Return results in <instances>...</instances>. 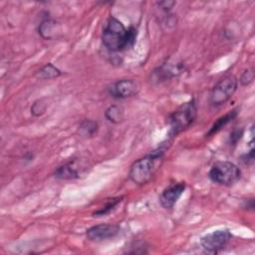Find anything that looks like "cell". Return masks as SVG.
Here are the masks:
<instances>
[{"instance_id":"1","label":"cell","mask_w":255,"mask_h":255,"mask_svg":"<svg viewBox=\"0 0 255 255\" xmlns=\"http://www.w3.org/2000/svg\"><path fill=\"white\" fill-rule=\"evenodd\" d=\"M136 35L135 28L129 27L127 29L120 20L111 16L103 30L102 41L108 50L119 52L131 48L135 43Z\"/></svg>"},{"instance_id":"2","label":"cell","mask_w":255,"mask_h":255,"mask_svg":"<svg viewBox=\"0 0 255 255\" xmlns=\"http://www.w3.org/2000/svg\"><path fill=\"white\" fill-rule=\"evenodd\" d=\"M164 149V147L160 146L143 157L135 160L128 171L129 179L138 185L147 183L160 167L163 160Z\"/></svg>"},{"instance_id":"3","label":"cell","mask_w":255,"mask_h":255,"mask_svg":"<svg viewBox=\"0 0 255 255\" xmlns=\"http://www.w3.org/2000/svg\"><path fill=\"white\" fill-rule=\"evenodd\" d=\"M197 117V107L192 99L189 102L182 104L168 117L167 123L169 126V135H177L182 130L189 128Z\"/></svg>"},{"instance_id":"4","label":"cell","mask_w":255,"mask_h":255,"mask_svg":"<svg viewBox=\"0 0 255 255\" xmlns=\"http://www.w3.org/2000/svg\"><path fill=\"white\" fill-rule=\"evenodd\" d=\"M241 176L239 167L231 161H217L208 172V177L214 183L220 185H231Z\"/></svg>"},{"instance_id":"5","label":"cell","mask_w":255,"mask_h":255,"mask_svg":"<svg viewBox=\"0 0 255 255\" xmlns=\"http://www.w3.org/2000/svg\"><path fill=\"white\" fill-rule=\"evenodd\" d=\"M237 86L238 81L234 76H227L220 80L210 93L211 105L218 107L225 104L236 92Z\"/></svg>"},{"instance_id":"6","label":"cell","mask_w":255,"mask_h":255,"mask_svg":"<svg viewBox=\"0 0 255 255\" xmlns=\"http://www.w3.org/2000/svg\"><path fill=\"white\" fill-rule=\"evenodd\" d=\"M232 234L227 229H220L204 235L201 240V246L208 253H218L223 250L230 242Z\"/></svg>"},{"instance_id":"7","label":"cell","mask_w":255,"mask_h":255,"mask_svg":"<svg viewBox=\"0 0 255 255\" xmlns=\"http://www.w3.org/2000/svg\"><path fill=\"white\" fill-rule=\"evenodd\" d=\"M88 168L89 165L86 161L74 158L73 160L59 166L55 170L54 175L59 179H75L85 174L88 171Z\"/></svg>"},{"instance_id":"8","label":"cell","mask_w":255,"mask_h":255,"mask_svg":"<svg viewBox=\"0 0 255 255\" xmlns=\"http://www.w3.org/2000/svg\"><path fill=\"white\" fill-rule=\"evenodd\" d=\"M120 230L121 228L117 224H99L90 227L86 235L91 241H103L116 237Z\"/></svg>"},{"instance_id":"9","label":"cell","mask_w":255,"mask_h":255,"mask_svg":"<svg viewBox=\"0 0 255 255\" xmlns=\"http://www.w3.org/2000/svg\"><path fill=\"white\" fill-rule=\"evenodd\" d=\"M184 182H176L166 187L159 196V202L165 209H171L185 190Z\"/></svg>"},{"instance_id":"10","label":"cell","mask_w":255,"mask_h":255,"mask_svg":"<svg viewBox=\"0 0 255 255\" xmlns=\"http://www.w3.org/2000/svg\"><path fill=\"white\" fill-rule=\"evenodd\" d=\"M138 85L135 81L125 79L116 82L110 89L111 95L117 99H127L132 97L138 92Z\"/></svg>"},{"instance_id":"11","label":"cell","mask_w":255,"mask_h":255,"mask_svg":"<svg viewBox=\"0 0 255 255\" xmlns=\"http://www.w3.org/2000/svg\"><path fill=\"white\" fill-rule=\"evenodd\" d=\"M184 71V65L182 63H170L167 62L160 67H158L154 72L153 76L158 81H164L170 79L172 77L178 76Z\"/></svg>"},{"instance_id":"12","label":"cell","mask_w":255,"mask_h":255,"mask_svg":"<svg viewBox=\"0 0 255 255\" xmlns=\"http://www.w3.org/2000/svg\"><path fill=\"white\" fill-rule=\"evenodd\" d=\"M38 32L42 38L46 40H52L60 32V25L55 20L47 18L43 20L39 25Z\"/></svg>"},{"instance_id":"13","label":"cell","mask_w":255,"mask_h":255,"mask_svg":"<svg viewBox=\"0 0 255 255\" xmlns=\"http://www.w3.org/2000/svg\"><path fill=\"white\" fill-rule=\"evenodd\" d=\"M237 116V110L234 109L230 112H228L226 115L220 117L210 128V129L208 130V132L206 133V136H210L214 133H216L217 131H219L223 127H225L227 124H229L235 117Z\"/></svg>"},{"instance_id":"14","label":"cell","mask_w":255,"mask_h":255,"mask_svg":"<svg viewBox=\"0 0 255 255\" xmlns=\"http://www.w3.org/2000/svg\"><path fill=\"white\" fill-rule=\"evenodd\" d=\"M61 74L62 72L60 69H58L53 64L48 63L37 72V77L42 80H50L61 76Z\"/></svg>"},{"instance_id":"15","label":"cell","mask_w":255,"mask_h":255,"mask_svg":"<svg viewBox=\"0 0 255 255\" xmlns=\"http://www.w3.org/2000/svg\"><path fill=\"white\" fill-rule=\"evenodd\" d=\"M99 129V125L93 120H85L81 123L79 128V132L82 136H92L97 133Z\"/></svg>"},{"instance_id":"16","label":"cell","mask_w":255,"mask_h":255,"mask_svg":"<svg viewBox=\"0 0 255 255\" xmlns=\"http://www.w3.org/2000/svg\"><path fill=\"white\" fill-rule=\"evenodd\" d=\"M105 117L109 122L114 124H119L124 118L123 109L116 105L110 106L105 112Z\"/></svg>"},{"instance_id":"17","label":"cell","mask_w":255,"mask_h":255,"mask_svg":"<svg viewBox=\"0 0 255 255\" xmlns=\"http://www.w3.org/2000/svg\"><path fill=\"white\" fill-rule=\"evenodd\" d=\"M122 200H123V196L111 198L101 209H99L98 211H96V212L94 213V216H104V215L108 214V213L111 212L113 209H115L116 206H117Z\"/></svg>"},{"instance_id":"18","label":"cell","mask_w":255,"mask_h":255,"mask_svg":"<svg viewBox=\"0 0 255 255\" xmlns=\"http://www.w3.org/2000/svg\"><path fill=\"white\" fill-rule=\"evenodd\" d=\"M46 108H47V105L43 99L37 100L33 103L32 107H31V114L35 117H40L45 113Z\"/></svg>"},{"instance_id":"19","label":"cell","mask_w":255,"mask_h":255,"mask_svg":"<svg viewBox=\"0 0 255 255\" xmlns=\"http://www.w3.org/2000/svg\"><path fill=\"white\" fill-rule=\"evenodd\" d=\"M253 80H254L253 70L252 69H247L242 73V75L239 79V82L242 86H248L249 84H251L253 82Z\"/></svg>"},{"instance_id":"20","label":"cell","mask_w":255,"mask_h":255,"mask_svg":"<svg viewBox=\"0 0 255 255\" xmlns=\"http://www.w3.org/2000/svg\"><path fill=\"white\" fill-rule=\"evenodd\" d=\"M243 135V129H234L231 133H230V136H229V141H230V144H236L238 142V140L242 137Z\"/></svg>"},{"instance_id":"21","label":"cell","mask_w":255,"mask_h":255,"mask_svg":"<svg viewBox=\"0 0 255 255\" xmlns=\"http://www.w3.org/2000/svg\"><path fill=\"white\" fill-rule=\"evenodd\" d=\"M241 160L245 164H250L254 161V148L250 147V150L241 156Z\"/></svg>"},{"instance_id":"22","label":"cell","mask_w":255,"mask_h":255,"mask_svg":"<svg viewBox=\"0 0 255 255\" xmlns=\"http://www.w3.org/2000/svg\"><path fill=\"white\" fill-rule=\"evenodd\" d=\"M162 10L164 11H169L173 5H175L174 1H160L156 3Z\"/></svg>"},{"instance_id":"23","label":"cell","mask_w":255,"mask_h":255,"mask_svg":"<svg viewBox=\"0 0 255 255\" xmlns=\"http://www.w3.org/2000/svg\"><path fill=\"white\" fill-rule=\"evenodd\" d=\"M246 208L247 209H250V210H253L254 209V200L253 198H250V199H247V202H246Z\"/></svg>"}]
</instances>
